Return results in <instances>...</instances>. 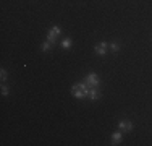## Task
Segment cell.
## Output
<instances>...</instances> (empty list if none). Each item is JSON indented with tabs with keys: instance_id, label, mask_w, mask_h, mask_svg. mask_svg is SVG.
<instances>
[{
	"instance_id": "obj_2",
	"label": "cell",
	"mask_w": 152,
	"mask_h": 146,
	"mask_svg": "<svg viewBox=\"0 0 152 146\" xmlns=\"http://www.w3.org/2000/svg\"><path fill=\"white\" fill-rule=\"evenodd\" d=\"M83 81H84L89 88H99L100 86V78H99V75H97L96 72H89L88 75L84 76Z\"/></svg>"
},
{
	"instance_id": "obj_12",
	"label": "cell",
	"mask_w": 152,
	"mask_h": 146,
	"mask_svg": "<svg viewBox=\"0 0 152 146\" xmlns=\"http://www.w3.org/2000/svg\"><path fill=\"white\" fill-rule=\"evenodd\" d=\"M2 94H3V96H8V94H10V88L5 86V85H2Z\"/></svg>"
},
{
	"instance_id": "obj_9",
	"label": "cell",
	"mask_w": 152,
	"mask_h": 146,
	"mask_svg": "<svg viewBox=\"0 0 152 146\" xmlns=\"http://www.w3.org/2000/svg\"><path fill=\"white\" fill-rule=\"evenodd\" d=\"M71 46H73V41H71L70 38H66V39H63V41H61V47H63V49H70Z\"/></svg>"
},
{
	"instance_id": "obj_7",
	"label": "cell",
	"mask_w": 152,
	"mask_h": 146,
	"mask_svg": "<svg viewBox=\"0 0 152 146\" xmlns=\"http://www.w3.org/2000/svg\"><path fill=\"white\" fill-rule=\"evenodd\" d=\"M121 138H123L121 131H115V133L112 135V145H120L121 143Z\"/></svg>"
},
{
	"instance_id": "obj_11",
	"label": "cell",
	"mask_w": 152,
	"mask_h": 146,
	"mask_svg": "<svg viewBox=\"0 0 152 146\" xmlns=\"http://www.w3.org/2000/svg\"><path fill=\"white\" fill-rule=\"evenodd\" d=\"M0 80H2V83H5L7 80H8V72H7L5 68H2V70H0Z\"/></svg>"
},
{
	"instance_id": "obj_8",
	"label": "cell",
	"mask_w": 152,
	"mask_h": 146,
	"mask_svg": "<svg viewBox=\"0 0 152 146\" xmlns=\"http://www.w3.org/2000/svg\"><path fill=\"white\" fill-rule=\"evenodd\" d=\"M52 47H53V42L45 41V42H42L41 49H42V52H50V50H52Z\"/></svg>"
},
{
	"instance_id": "obj_10",
	"label": "cell",
	"mask_w": 152,
	"mask_h": 146,
	"mask_svg": "<svg viewBox=\"0 0 152 146\" xmlns=\"http://www.w3.org/2000/svg\"><path fill=\"white\" fill-rule=\"evenodd\" d=\"M108 47H110V50H112L113 54H117L118 50H120V44H118V42H112V44H108Z\"/></svg>"
},
{
	"instance_id": "obj_4",
	"label": "cell",
	"mask_w": 152,
	"mask_h": 146,
	"mask_svg": "<svg viewBox=\"0 0 152 146\" xmlns=\"http://www.w3.org/2000/svg\"><path fill=\"white\" fill-rule=\"evenodd\" d=\"M107 49H108V44L107 42H99L96 47H94V52H96L97 55L104 57V55H107Z\"/></svg>"
},
{
	"instance_id": "obj_1",
	"label": "cell",
	"mask_w": 152,
	"mask_h": 146,
	"mask_svg": "<svg viewBox=\"0 0 152 146\" xmlns=\"http://www.w3.org/2000/svg\"><path fill=\"white\" fill-rule=\"evenodd\" d=\"M71 94H73L76 99H88V96H89V86L86 85L84 81L76 83V85L71 86Z\"/></svg>"
},
{
	"instance_id": "obj_3",
	"label": "cell",
	"mask_w": 152,
	"mask_h": 146,
	"mask_svg": "<svg viewBox=\"0 0 152 146\" xmlns=\"http://www.w3.org/2000/svg\"><path fill=\"white\" fill-rule=\"evenodd\" d=\"M60 34H61V29H60V26H52L49 29V32H47V41H50V42H53L55 44V41L60 38Z\"/></svg>"
},
{
	"instance_id": "obj_5",
	"label": "cell",
	"mask_w": 152,
	"mask_h": 146,
	"mask_svg": "<svg viewBox=\"0 0 152 146\" xmlns=\"http://www.w3.org/2000/svg\"><path fill=\"white\" fill-rule=\"evenodd\" d=\"M118 130L129 133V131L133 130V123L129 122V120H120V122H118Z\"/></svg>"
},
{
	"instance_id": "obj_6",
	"label": "cell",
	"mask_w": 152,
	"mask_h": 146,
	"mask_svg": "<svg viewBox=\"0 0 152 146\" xmlns=\"http://www.w3.org/2000/svg\"><path fill=\"white\" fill-rule=\"evenodd\" d=\"M99 97H100V91H99V88H89V96H88V99L97 101Z\"/></svg>"
}]
</instances>
